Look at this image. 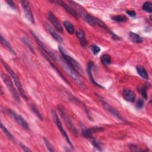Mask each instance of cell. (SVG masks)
I'll return each mask as SVG.
<instances>
[{"label": "cell", "mask_w": 152, "mask_h": 152, "mask_svg": "<svg viewBox=\"0 0 152 152\" xmlns=\"http://www.w3.org/2000/svg\"><path fill=\"white\" fill-rule=\"evenodd\" d=\"M59 49L61 52L62 60L65 62H66L77 73H78V74H83V70L81 65L75 59L66 54L62 47H61V46H59Z\"/></svg>", "instance_id": "6da1fadb"}, {"label": "cell", "mask_w": 152, "mask_h": 152, "mask_svg": "<svg viewBox=\"0 0 152 152\" xmlns=\"http://www.w3.org/2000/svg\"><path fill=\"white\" fill-rule=\"evenodd\" d=\"M1 62H2V64L4 66V68L6 69V70H7V71L8 72L9 75L11 76V78L13 79V81L14 82L15 85L16 86V88H17L18 90L19 91L21 96H22L26 100H28V97H27V96L25 93L24 89L23 88V86H22V85H21V83L19 78L18 77V76L13 71V70L9 67V66L6 62H5L3 59H1Z\"/></svg>", "instance_id": "7a4b0ae2"}, {"label": "cell", "mask_w": 152, "mask_h": 152, "mask_svg": "<svg viewBox=\"0 0 152 152\" xmlns=\"http://www.w3.org/2000/svg\"><path fill=\"white\" fill-rule=\"evenodd\" d=\"M58 109H59V111L61 117L62 118L64 122L66 123V124L67 126V127L69 128V129L74 134L77 136L78 131H77V128H76L74 124H73L71 118L67 115V114L66 113V111H65V110L64 109L62 106H59L58 107Z\"/></svg>", "instance_id": "3957f363"}, {"label": "cell", "mask_w": 152, "mask_h": 152, "mask_svg": "<svg viewBox=\"0 0 152 152\" xmlns=\"http://www.w3.org/2000/svg\"><path fill=\"white\" fill-rule=\"evenodd\" d=\"M1 78L3 80V82L6 85L7 89H8L9 92L11 93V95L13 96V98L18 102H20V97L19 95L15 89L14 86L13 85V83L11 79L4 73H1Z\"/></svg>", "instance_id": "277c9868"}, {"label": "cell", "mask_w": 152, "mask_h": 152, "mask_svg": "<svg viewBox=\"0 0 152 152\" xmlns=\"http://www.w3.org/2000/svg\"><path fill=\"white\" fill-rule=\"evenodd\" d=\"M52 118H53V120L55 124V125L57 126V127L58 128L59 131L61 133V134L62 135L63 137L65 139V140H66L67 141V142L69 144V145L72 147L73 148V146L71 143V141L68 136V134H67L66 131H65L64 129L63 128V127L62 125V124L61 122V121L59 120V117L57 115L56 112L54 111V110H52Z\"/></svg>", "instance_id": "5b68a950"}, {"label": "cell", "mask_w": 152, "mask_h": 152, "mask_svg": "<svg viewBox=\"0 0 152 152\" xmlns=\"http://www.w3.org/2000/svg\"><path fill=\"white\" fill-rule=\"evenodd\" d=\"M62 61V64H63V66H64V68L65 69V70H66L67 71V72L70 74V76L80 86H81L84 89H86V87L85 86L84 84L82 82V81L81 80V79L80 78L79 76H78V74L72 68H71L69 65L66 63L63 60Z\"/></svg>", "instance_id": "8992f818"}, {"label": "cell", "mask_w": 152, "mask_h": 152, "mask_svg": "<svg viewBox=\"0 0 152 152\" xmlns=\"http://www.w3.org/2000/svg\"><path fill=\"white\" fill-rule=\"evenodd\" d=\"M20 4L27 19L30 21V22L34 24L35 23L34 16L31 10L29 2L27 1H21Z\"/></svg>", "instance_id": "52a82bcc"}, {"label": "cell", "mask_w": 152, "mask_h": 152, "mask_svg": "<svg viewBox=\"0 0 152 152\" xmlns=\"http://www.w3.org/2000/svg\"><path fill=\"white\" fill-rule=\"evenodd\" d=\"M8 114L17 122V124L18 125H20L23 129H25L26 130L29 129V126L24 118H23L20 115H18L17 114H16L14 111H13L12 110H9Z\"/></svg>", "instance_id": "ba28073f"}, {"label": "cell", "mask_w": 152, "mask_h": 152, "mask_svg": "<svg viewBox=\"0 0 152 152\" xmlns=\"http://www.w3.org/2000/svg\"><path fill=\"white\" fill-rule=\"evenodd\" d=\"M48 17L49 20L50 21V22L52 24V25L57 29V30L61 33H63V32H64L63 28L60 23V21L56 17V16L54 14V13H52V12H49L48 14Z\"/></svg>", "instance_id": "9c48e42d"}, {"label": "cell", "mask_w": 152, "mask_h": 152, "mask_svg": "<svg viewBox=\"0 0 152 152\" xmlns=\"http://www.w3.org/2000/svg\"><path fill=\"white\" fill-rule=\"evenodd\" d=\"M102 105H103V107L106 109V110L109 112L114 117H115V118H117V119H118L122 121H124V122L125 121V120L119 114V112L115 109V108L112 107L111 105H110L109 104L107 103L105 101H102Z\"/></svg>", "instance_id": "30bf717a"}, {"label": "cell", "mask_w": 152, "mask_h": 152, "mask_svg": "<svg viewBox=\"0 0 152 152\" xmlns=\"http://www.w3.org/2000/svg\"><path fill=\"white\" fill-rule=\"evenodd\" d=\"M44 28L55 40L60 43L63 42V38L57 33V32L51 26H50L49 24L45 23Z\"/></svg>", "instance_id": "8fae6325"}, {"label": "cell", "mask_w": 152, "mask_h": 152, "mask_svg": "<svg viewBox=\"0 0 152 152\" xmlns=\"http://www.w3.org/2000/svg\"><path fill=\"white\" fill-rule=\"evenodd\" d=\"M122 97L126 101L129 102H134L136 99V95L135 93L128 89L123 90Z\"/></svg>", "instance_id": "7c38bea8"}, {"label": "cell", "mask_w": 152, "mask_h": 152, "mask_svg": "<svg viewBox=\"0 0 152 152\" xmlns=\"http://www.w3.org/2000/svg\"><path fill=\"white\" fill-rule=\"evenodd\" d=\"M76 34L77 37H78V39L80 42L81 46L84 48L88 47V40H87V39H86V36L84 32L81 30H77L76 32Z\"/></svg>", "instance_id": "4fadbf2b"}, {"label": "cell", "mask_w": 152, "mask_h": 152, "mask_svg": "<svg viewBox=\"0 0 152 152\" xmlns=\"http://www.w3.org/2000/svg\"><path fill=\"white\" fill-rule=\"evenodd\" d=\"M93 66H94V64L93 62L90 61L88 63V67H87V70H88V75H89V79L90 80V81L93 84H95V86H97L98 87H100V88H103V87L99 84L98 83L96 82V81L95 80V79L93 78V74H92V69L93 68Z\"/></svg>", "instance_id": "5bb4252c"}, {"label": "cell", "mask_w": 152, "mask_h": 152, "mask_svg": "<svg viewBox=\"0 0 152 152\" xmlns=\"http://www.w3.org/2000/svg\"><path fill=\"white\" fill-rule=\"evenodd\" d=\"M56 3L59 4L61 7H62L69 13H70L73 17H74L75 18H78V15L75 11V10L73 8L70 7V6H69L66 3H65L62 1H56Z\"/></svg>", "instance_id": "9a60e30c"}, {"label": "cell", "mask_w": 152, "mask_h": 152, "mask_svg": "<svg viewBox=\"0 0 152 152\" xmlns=\"http://www.w3.org/2000/svg\"><path fill=\"white\" fill-rule=\"evenodd\" d=\"M129 39L131 42L136 43H141L143 42V39L139 35L132 32L129 33Z\"/></svg>", "instance_id": "2e32d148"}, {"label": "cell", "mask_w": 152, "mask_h": 152, "mask_svg": "<svg viewBox=\"0 0 152 152\" xmlns=\"http://www.w3.org/2000/svg\"><path fill=\"white\" fill-rule=\"evenodd\" d=\"M137 72L140 75V76L144 79H148V74L146 71V70L144 68V67L141 66H137L136 67Z\"/></svg>", "instance_id": "e0dca14e"}, {"label": "cell", "mask_w": 152, "mask_h": 152, "mask_svg": "<svg viewBox=\"0 0 152 152\" xmlns=\"http://www.w3.org/2000/svg\"><path fill=\"white\" fill-rule=\"evenodd\" d=\"M1 42L2 44H3L10 52H11L13 55H16L15 51L14 50V49L13 48V47H11V45H10V43L6 39H4V38L3 37L2 35L1 36Z\"/></svg>", "instance_id": "ac0fdd59"}, {"label": "cell", "mask_w": 152, "mask_h": 152, "mask_svg": "<svg viewBox=\"0 0 152 152\" xmlns=\"http://www.w3.org/2000/svg\"><path fill=\"white\" fill-rule=\"evenodd\" d=\"M82 133L84 137L89 140H90L91 139L94 138V137L93 136V131H92L91 128H83Z\"/></svg>", "instance_id": "d6986e66"}, {"label": "cell", "mask_w": 152, "mask_h": 152, "mask_svg": "<svg viewBox=\"0 0 152 152\" xmlns=\"http://www.w3.org/2000/svg\"><path fill=\"white\" fill-rule=\"evenodd\" d=\"M64 26L65 27V28L66 29L67 31L71 35L74 34L75 32V30H74V26L73 25L72 23H71L70 22L68 21H64Z\"/></svg>", "instance_id": "ffe728a7"}, {"label": "cell", "mask_w": 152, "mask_h": 152, "mask_svg": "<svg viewBox=\"0 0 152 152\" xmlns=\"http://www.w3.org/2000/svg\"><path fill=\"white\" fill-rule=\"evenodd\" d=\"M102 63L104 65V66H108L111 64L112 59H111V57L108 55V54H104L100 58Z\"/></svg>", "instance_id": "44dd1931"}, {"label": "cell", "mask_w": 152, "mask_h": 152, "mask_svg": "<svg viewBox=\"0 0 152 152\" xmlns=\"http://www.w3.org/2000/svg\"><path fill=\"white\" fill-rule=\"evenodd\" d=\"M111 18L112 20L117 21L119 23H124L127 21V18L124 15H117L111 16Z\"/></svg>", "instance_id": "7402d4cb"}, {"label": "cell", "mask_w": 152, "mask_h": 152, "mask_svg": "<svg viewBox=\"0 0 152 152\" xmlns=\"http://www.w3.org/2000/svg\"><path fill=\"white\" fill-rule=\"evenodd\" d=\"M142 10L148 13H151V12H152L151 3L150 1L145 2L142 6Z\"/></svg>", "instance_id": "603a6c76"}, {"label": "cell", "mask_w": 152, "mask_h": 152, "mask_svg": "<svg viewBox=\"0 0 152 152\" xmlns=\"http://www.w3.org/2000/svg\"><path fill=\"white\" fill-rule=\"evenodd\" d=\"M1 129L3 131V132L4 133V134H6V136L10 139V140H13L14 139V137L11 134V133L8 131V130L7 129V128L3 125V123H1Z\"/></svg>", "instance_id": "cb8c5ba5"}, {"label": "cell", "mask_w": 152, "mask_h": 152, "mask_svg": "<svg viewBox=\"0 0 152 152\" xmlns=\"http://www.w3.org/2000/svg\"><path fill=\"white\" fill-rule=\"evenodd\" d=\"M90 142L91 143V144H92V146L96 148V149H98V150H100V151H102V146L100 145V144L99 143V141H98L95 138H93L92 139H91L90 140H89Z\"/></svg>", "instance_id": "d4e9b609"}, {"label": "cell", "mask_w": 152, "mask_h": 152, "mask_svg": "<svg viewBox=\"0 0 152 152\" xmlns=\"http://www.w3.org/2000/svg\"><path fill=\"white\" fill-rule=\"evenodd\" d=\"M30 108H31V110H32V112L36 115V116L40 120L42 121V120H43V117H42V115L40 114V113L39 112V111L36 109V107L35 106H34L33 105H32V106H31Z\"/></svg>", "instance_id": "484cf974"}, {"label": "cell", "mask_w": 152, "mask_h": 152, "mask_svg": "<svg viewBox=\"0 0 152 152\" xmlns=\"http://www.w3.org/2000/svg\"><path fill=\"white\" fill-rule=\"evenodd\" d=\"M139 92L141 93V96L143 98L145 99L147 98V90H146V87H141V88H139L138 89Z\"/></svg>", "instance_id": "4316f807"}, {"label": "cell", "mask_w": 152, "mask_h": 152, "mask_svg": "<svg viewBox=\"0 0 152 152\" xmlns=\"http://www.w3.org/2000/svg\"><path fill=\"white\" fill-rule=\"evenodd\" d=\"M44 141H45V145H46V146H47L48 150L49 151L53 152V151H55V150H54V147H53V146H52V145L51 144V143L49 142V141L48 139H47L46 138H44Z\"/></svg>", "instance_id": "83f0119b"}, {"label": "cell", "mask_w": 152, "mask_h": 152, "mask_svg": "<svg viewBox=\"0 0 152 152\" xmlns=\"http://www.w3.org/2000/svg\"><path fill=\"white\" fill-rule=\"evenodd\" d=\"M22 40H23V42L25 43V44L29 48V49H30V51L32 52V53L35 54V51H34V49H33V48L32 47V44L29 42V41L28 40V39H26V37H23V38H22Z\"/></svg>", "instance_id": "f1b7e54d"}, {"label": "cell", "mask_w": 152, "mask_h": 152, "mask_svg": "<svg viewBox=\"0 0 152 152\" xmlns=\"http://www.w3.org/2000/svg\"><path fill=\"white\" fill-rule=\"evenodd\" d=\"M91 49L94 55H97L100 51V48L96 45H93L91 47Z\"/></svg>", "instance_id": "f546056e"}, {"label": "cell", "mask_w": 152, "mask_h": 152, "mask_svg": "<svg viewBox=\"0 0 152 152\" xmlns=\"http://www.w3.org/2000/svg\"><path fill=\"white\" fill-rule=\"evenodd\" d=\"M129 148L130 150L132 151H143V149L139 148V147L136 145L134 144H131L129 146Z\"/></svg>", "instance_id": "4dcf8cb0"}, {"label": "cell", "mask_w": 152, "mask_h": 152, "mask_svg": "<svg viewBox=\"0 0 152 152\" xmlns=\"http://www.w3.org/2000/svg\"><path fill=\"white\" fill-rule=\"evenodd\" d=\"M20 147L22 148V150L24 151H26V152H29V151H32V150L29 148L27 146H26L25 144H22V143H20Z\"/></svg>", "instance_id": "1f68e13d"}, {"label": "cell", "mask_w": 152, "mask_h": 152, "mask_svg": "<svg viewBox=\"0 0 152 152\" xmlns=\"http://www.w3.org/2000/svg\"><path fill=\"white\" fill-rule=\"evenodd\" d=\"M126 13L131 17H135L136 16V13L133 10H127Z\"/></svg>", "instance_id": "d6a6232c"}, {"label": "cell", "mask_w": 152, "mask_h": 152, "mask_svg": "<svg viewBox=\"0 0 152 152\" xmlns=\"http://www.w3.org/2000/svg\"><path fill=\"white\" fill-rule=\"evenodd\" d=\"M143 106H144V101H143L142 99H140L138 100V102H137V107H139V108H141V107H143Z\"/></svg>", "instance_id": "836d02e7"}, {"label": "cell", "mask_w": 152, "mask_h": 152, "mask_svg": "<svg viewBox=\"0 0 152 152\" xmlns=\"http://www.w3.org/2000/svg\"><path fill=\"white\" fill-rule=\"evenodd\" d=\"M6 3L9 5V6H10L11 8H15L16 7H15V4L13 3V1H6Z\"/></svg>", "instance_id": "e575fe53"}]
</instances>
